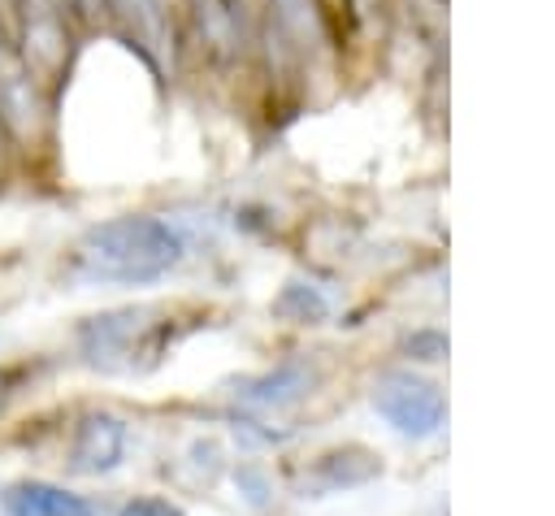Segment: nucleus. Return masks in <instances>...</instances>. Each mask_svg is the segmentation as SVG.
I'll use <instances>...</instances> for the list:
<instances>
[{"instance_id": "f257e3e1", "label": "nucleus", "mask_w": 555, "mask_h": 516, "mask_svg": "<svg viewBox=\"0 0 555 516\" xmlns=\"http://www.w3.org/2000/svg\"><path fill=\"white\" fill-rule=\"evenodd\" d=\"M182 260V234L160 217H113L91 225L74 256L69 273L100 286H147Z\"/></svg>"}, {"instance_id": "f03ea898", "label": "nucleus", "mask_w": 555, "mask_h": 516, "mask_svg": "<svg viewBox=\"0 0 555 516\" xmlns=\"http://www.w3.org/2000/svg\"><path fill=\"white\" fill-rule=\"evenodd\" d=\"M173 338V321L156 304H126L91 312L74 325V356L91 373L130 377L152 369Z\"/></svg>"}, {"instance_id": "7ed1b4c3", "label": "nucleus", "mask_w": 555, "mask_h": 516, "mask_svg": "<svg viewBox=\"0 0 555 516\" xmlns=\"http://www.w3.org/2000/svg\"><path fill=\"white\" fill-rule=\"evenodd\" d=\"M369 403L373 412L403 438H434L447 421V399L434 382L416 377V373H403V369H390L373 382L369 390Z\"/></svg>"}, {"instance_id": "20e7f679", "label": "nucleus", "mask_w": 555, "mask_h": 516, "mask_svg": "<svg viewBox=\"0 0 555 516\" xmlns=\"http://www.w3.org/2000/svg\"><path fill=\"white\" fill-rule=\"evenodd\" d=\"M126 451H130L126 416H117L108 408H87L69 425L61 464H65V477H108L126 464Z\"/></svg>"}, {"instance_id": "39448f33", "label": "nucleus", "mask_w": 555, "mask_h": 516, "mask_svg": "<svg viewBox=\"0 0 555 516\" xmlns=\"http://www.w3.org/2000/svg\"><path fill=\"white\" fill-rule=\"evenodd\" d=\"M0 516H104L100 503L52 477H13L0 486Z\"/></svg>"}, {"instance_id": "423d86ee", "label": "nucleus", "mask_w": 555, "mask_h": 516, "mask_svg": "<svg viewBox=\"0 0 555 516\" xmlns=\"http://www.w3.org/2000/svg\"><path fill=\"white\" fill-rule=\"evenodd\" d=\"M317 386V369L308 360H282L278 369L269 373H251V377H238L234 382V403L247 408V412H286L295 408L299 399H308Z\"/></svg>"}, {"instance_id": "0eeeda50", "label": "nucleus", "mask_w": 555, "mask_h": 516, "mask_svg": "<svg viewBox=\"0 0 555 516\" xmlns=\"http://www.w3.org/2000/svg\"><path fill=\"white\" fill-rule=\"evenodd\" d=\"M35 69L26 65V56L9 43V35L0 30V121L13 134H26L39 117V87H35Z\"/></svg>"}, {"instance_id": "6e6552de", "label": "nucleus", "mask_w": 555, "mask_h": 516, "mask_svg": "<svg viewBox=\"0 0 555 516\" xmlns=\"http://www.w3.org/2000/svg\"><path fill=\"white\" fill-rule=\"evenodd\" d=\"M373 477H382V455L369 447H334L308 464V490H321V494L356 490V486H369Z\"/></svg>"}, {"instance_id": "1a4fd4ad", "label": "nucleus", "mask_w": 555, "mask_h": 516, "mask_svg": "<svg viewBox=\"0 0 555 516\" xmlns=\"http://www.w3.org/2000/svg\"><path fill=\"white\" fill-rule=\"evenodd\" d=\"M273 312L291 325H317L330 317V295L317 286V282H304V278H291L278 299H273Z\"/></svg>"}, {"instance_id": "9d476101", "label": "nucleus", "mask_w": 555, "mask_h": 516, "mask_svg": "<svg viewBox=\"0 0 555 516\" xmlns=\"http://www.w3.org/2000/svg\"><path fill=\"white\" fill-rule=\"evenodd\" d=\"M108 9L130 30L134 43H143L147 52L165 48V9H160V0H108Z\"/></svg>"}, {"instance_id": "9b49d317", "label": "nucleus", "mask_w": 555, "mask_h": 516, "mask_svg": "<svg viewBox=\"0 0 555 516\" xmlns=\"http://www.w3.org/2000/svg\"><path fill=\"white\" fill-rule=\"evenodd\" d=\"M230 481H234L238 499H243L251 512H264V507L273 503V477H269L264 464H256V460H238V464L230 468Z\"/></svg>"}, {"instance_id": "f8f14e48", "label": "nucleus", "mask_w": 555, "mask_h": 516, "mask_svg": "<svg viewBox=\"0 0 555 516\" xmlns=\"http://www.w3.org/2000/svg\"><path fill=\"white\" fill-rule=\"evenodd\" d=\"M113 516H186V507L173 503L169 494H130L117 503Z\"/></svg>"}, {"instance_id": "ddd939ff", "label": "nucleus", "mask_w": 555, "mask_h": 516, "mask_svg": "<svg viewBox=\"0 0 555 516\" xmlns=\"http://www.w3.org/2000/svg\"><path fill=\"white\" fill-rule=\"evenodd\" d=\"M408 356H412V360H442V356H447V338H442L438 330H416V334L408 338Z\"/></svg>"}, {"instance_id": "4468645a", "label": "nucleus", "mask_w": 555, "mask_h": 516, "mask_svg": "<svg viewBox=\"0 0 555 516\" xmlns=\"http://www.w3.org/2000/svg\"><path fill=\"white\" fill-rule=\"evenodd\" d=\"M22 377H26V369H22V364H0V416H4V408L17 399Z\"/></svg>"}, {"instance_id": "2eb2a0df", "label": "nucleus", "mask_w": 555, "mask_h": 516, "mask_svg": "<svg viewBox=\"0 0 555 516\" xmlns=\"http://www.w3.org/2000/svg\"><path fill=\"white\" fill-rule=\"evenodd\" d=\"M0 156H4V121H0Z\"/></svg>"}]
</instances>
